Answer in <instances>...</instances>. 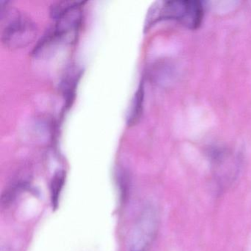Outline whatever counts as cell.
Listing matches in <instances>:
<instances>
[{
  "instance_id": "cell-2",
  "label": "cell",
  "mask_w": 251,
  "mask_h": 251,
  "mask_svg": "<svg viewBox=\"0 0 251 251\" xmlns=\"http://www.w3.org/2000/svg\"><path fill=\"white\" fill-rule=\"evenodd\" d=\"M9 16L2 30V44L9 49L19 50L33 43L38 34L36 23L27 16L18 12Z\"/></svg>"
},
{
  "instance_id": "cell-4",
  "label": "cell",
  "mask_w": 251,
  "mask_h": 251,
  "mask_svg": "<svg viewBox=\"0 0 251 251\" xmlns=\"http://www.w3.org/2000/svg\"><path fill=\"white\" fill-rule=\"evenodd\" d=\"M144 102H145V87L143 82L140 83L137 90L135 92L129 107L126 117V122L129 127L137 124L143 114Z\"/></svg>"
},
{
  "instance_id": "cell-6",
  "label": "cell",
  "mask_w": 251,
  "mask_h": 251,
  "mask_svg": "<svg viewBox=\"0 0 251 251\" xmlns=\"http://www.w3.org/2000/svg\"><path fill=\"white\" fill-rule=\"evenodd\" d=\"M80 77V73L72 71V73L67 74V77L62 82V89L64 91V96L67 100V105H70L72 101H73V99H74L76 86H77V83Z\"/></svg>"
},
{
  "instance_id": "cell-5",
  "label": "cell",
  "mask_w": 251,
  "mask_h": 251,
  "mask_svg": "<svg viewBox=\"0 0 251 251\" xmlns=\"http://www.w3.org/2000/svg\"><path fill=\"white\" fill-rule=\"evenodd\" d=\"M66 180V173L63 170L57 172L52 177L50 185L51 203L52 208L57 209L59 204L60 197Z\"/></svg>"
},
{
  "instance_id": "cell-3",
  "label": "cell",
  "mask_w": 251,
  "mask_h": 251,
  "mask_svg": "<svg viewBox=\"0 0 251 251\" xmlns=\"http://www.w3.org/2000/svg\"><path fill=\"white\" fill-rule=\"evenodd\" d=\"M156 228V217L153 208L148 207L141 214L130 236V251H147Z\"/></svg>"
},
{
  "instance_id": "cell-1",
  "label": "cell",
  "mask_w": 251,
  "mask_h": 251,
  "mask_svg": "<svg viewBox=\"0 0 251 251\" xmlns=\"http://www.w3.org/2000/svg\"><path fill=\"white\" fill-rule=\"evenodd\" d=\"M204 7L199 0L157 1L150 7L145 19V31L163 20H175L187 28L196 30L202 25Z\"/></svg>"
}]
</instances>
